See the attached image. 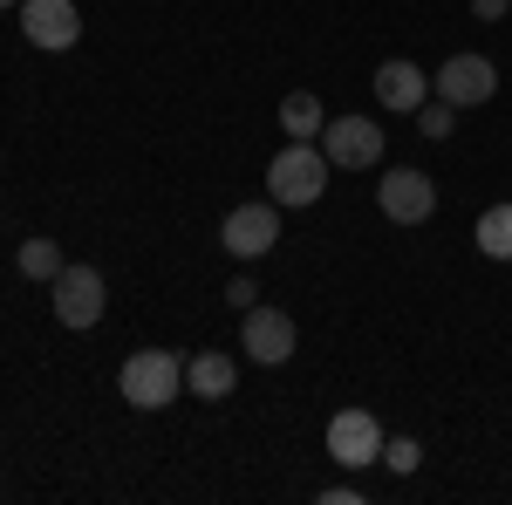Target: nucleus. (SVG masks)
<instances>
[{
  "label": "nucleus",
  "mask_w": 512,
  "mask_h": 505,
  "mask_svg": "<svg viewBox=\"0 0 512 505\" xmlns=\"http://www.w3.org/2000/svg\"><path fill=\"white\" fill-rule=\"evenodd\" d=\"M117 389H123L130 410H171V403L185 396V362L171 349H137L117 369Z\"/></svg>",
  "instance_id": "obj_1"
},
{
  "label": "nucleus",
  "mask_w": 512,
  "mask_h": 505,
  "mask_svg": "<svg viewBox=\"0 0 512 505\" xmlns=\"http://www.w3.org/2000/svg\"><path fill=\"white\" fill-rule=\"evenodd\" d=\"M328 171H335V164L321 157V144H294V137H287V151L267 164V198H274L280 212H287V205L301 212V205H315V198L328 192Z\"/></svg>",
  "instance_id": "obj_2"
},
{
  "label": "nucleus",
  "mask_w": 512,
  "mask_h": 505,
  "mask_svg": "<svg viewBox=\"0 0 512 505\" xmlns=\"http://www.w3.org/2000/svg\"><path fill=\"white\" fill-rule=\"evenodd\" d=\"M376 205H383V219H390V226H424V219L437 212L431 171H417V164H390V171H383V185H376Z\"/></svg>",
  "instance_id": "obj_3"
},
{
  "label": "nucleus",
  "mask_w": 512,
  "mask_h": 505,
  "mask_svg": "<svg viewBox=\"0 0 512 505\" xmlns=\"http://www.w3.org/2000/svg\"><path fill=\"white\" fill-rule=\"evenodd\" d=\"M315 144L335 171H369V164H383V130L369 117H328Z\"/></svg>",
  "instance_id": "obj_4"
},
{
  "label": "nucleus",
  "mask_w": 512,
  "mask_h": 505,
  "mask_svg": "<svg viewBox=\"0 0 512 505\" xmlns=\"http://www.w3.org/2000/svg\"><path fill=\"white\" fill-rule=\"evenodd\" d=\"M48 294H55V321L76 328V335H82V328H96V321H103V301H110L96 267H62L55 280H48Z\"/></svg>",
  "instance_id": "obj_5"
},
{
  "label": "nucleus",
  "mask_w": 512,
  "mask_h": 505,
  "mask_svg": "<svg viewBox=\"0 0 512 505\" xmlns=\"http://www.w3.org/2000/svg\"><path fill=\"white\" fill-rule=\"evenodd\" d=\"M274 239H280V205H274V198H260V205H233L226 226H219V246H226L233 260H260V253H274Z\"/></svg>",
  "instance_id": "obj_6"
},
{
  "label": "nucleus",
  "mask_w": 512,
  "mask_h": 505,
  "mask_svg": "<svg viewBox=\"0 0 512 505\" xmlns=\"http://www.w3.org/2000/svg\"><path fill=\"white\" fill-rule=\"evenodd\" d=\"M431 89L451 103V110H478V103L499 96V69H492L485 55H451V62L431 76Z\"/></svg>",
  "instance_id": "obj_7"
},
{
  "label": "nucleus",
  "mask_w": 512,
  "mask_h": 505,
  "mask_svg": "<svg viewBox=\"0 0 512 505\" xmlns=\"http://www.w3.org/2000/svg\"><path fill=\"white\" fill-rule=\"evenodd\" d=\"M328 458L342 471H362V465H383V424L369 410H342L328 424Z\"/></svg>",
  "instance_id": "obj_8"
},
{
  "label": "nucleus",
  "mask_w": 512,
  "mask_h": 505,
  "mask_svg": "<svg viewBox=\"0 0 512 505\" xmlns=\"http://www.w3.org/2000/svg\"><path fill=\"white\" fill-rule=\"evenodd\" d=\"M239 349L253 355L260 369H280L287 355H294V314H280V308H246V321H239Z\"/></svg>",
  "instance_id": "obj_9"
},
{
  "label": "nucleus",
  "mask_w": 512,
  "mask_h": 505,
  "mask_svg": "<svg viewBox=\"0 0 512 505\" xmlns=\"http://www.w3.org/2000/svg\"><path fill=\"white\" fill-rule=\"evenodd\" d=\"M376 103L396 110V117H417V110L431 103V76H424L410 55H390V62L376 69Z\"/></svg>",
  "instance_id": "obj_10"
},
{
  "label": "nucleus",
  "mask_w": 512,
  "mask_h": 505,
  "mask_svg": "<svg viewBox=\"0 0 512 505\" xmlns=\"http://www.w3.org/2000/svg\"><path fill=\"white\" fill-rule=\"evenodd\" d=\"M21 35L35 48H76L82 41L76 0H21Z\"/></svg>",
  "instance_id": "obj_11"
},
{
  "label": "nucleus",
  "mask_w": 512,
  "mask_h": 505,
  "mask_svg": "<svg viewBox=\"0 0 512 505\" xmlns=\"http://www.w3.org/2000/svg\"><path fill=\"white\" fill-rule=\"evenodd\" d=\"M233 383H239V362L226 349H205V355H192V362H185V389H192L198 403H226V396H233Z\"/></svg>",
  "instance_id": "obj_12"
},
{
  "label": "nucleus",
  "mask_w": 512,
  "mask_h": 505,
  "mask_svg": "<svg viewBox=\"0 0 512 505\" xmlns=\"http://www.w3.org/2000/svg\"><path fill=\"white\" fill-rule=\"evenodd\" d=\"M321 123H328V110H321L315 89H294V96H280V130H287L294 144H315Z\"/></svg>",
  "instance_id": "obj_13"
},
{
  "label": "nucleus",
  "mask_w": 512,
  "mask_h": 505,
  "mask_svg": "<svg viewBox=\"0 0 512 505\" xmlns=\"http://www.w3.org/2000/svg\"><path fill=\"white\" fill-rule=\"evenodd\" d=\"M472 239H478V253H485V260H512V198L478 212V233Z\"/></svg>",
  "instance_id": "obj_14"
},
{
  "label": "nucleus",
  "mask_w": 512,
  "mask_h": 505,
  "mask_svg": "<svg viewBox=\"0 0 512 505\" xmlns=\"http://www.w3.org/2000/svg\"><path fill=\"white\" fill-rule=\"evenodd\" d=\"M62 267H69V260H62L55 239H21V280H55Z\"/></svg>",
  "instance_id": "obj_15"
},
{
  "label": "nucleus",
  "mask_w": 512,
  "mask_h": 505,
  "mask_svg": "<svg viewBox=\"0 0 512 505\" xmlns=\"http://www.w3.org/2000/svg\"><path fill=\"white\" fill-rule=\"evenodd\" d=\"M383 465H390L396 478H410V471L424 465V451H417V437H383Z\"/></svg>",
  "instance_id": "obj_16"
},
{
  "label": "nucleus",
  "mask_w": 512,
  "mask_h": 505,
  "mask_svg": "<svg viewBox=\"0 0 512 505\" xmlns=\"http://www.w3.org/2000/svg\"><path fill=\"white\" fill-rule=\"evenodd\" d=\"M451 123H458V110H451V103H444V96H437V103H424V110H417V130H424V137H451Z\"/></svg>",
  "instance_id": "obj_17"
},
{
  "label": "nucleus",
  "mask_w": 512,
  "mask_h": 505,
  "mask_svg": "<svg viewBox=\"0 0 512 505\" xmlns=\"http://www.w3.org/2000/svg\"><path fill=\"white\" fill-rule=\"evenodd\" d=\"M226 301H233V308L246 314V308H253V301H260V287H253L246 273H233V280H226Z\"/></svg>",
  "instance_id": "obj_18"
},
{
  "label": "nucleus",
  "mask_w": 512,
  "mask_h": 505,
  "mask_svg": "<svg viewBox=\"0 0 512 505\" xmlns=\"http://www.w3.org/2000/svg\"><path fill=\"white\" fill-rule=\"evenodd\" d=\"M472 14H478V21H506L512 0H472Z\"/></svg>",
  "instance_id": "obj_19"
},
{
  "label": "nucleus",
  "mask_w": 512,
  "mask_h": 505,
  "mask_svg": "<svg viewBox=\"0 0 512 505\" xmlns=\"http://www.w3.org/2000/svg\"><path fill=\"white\" fill-rule=\"evenodd\" d=\"M0 7H21V0H0Z\"/></svg>",
  "instance_id": "obj_20"
}]
</instances>
